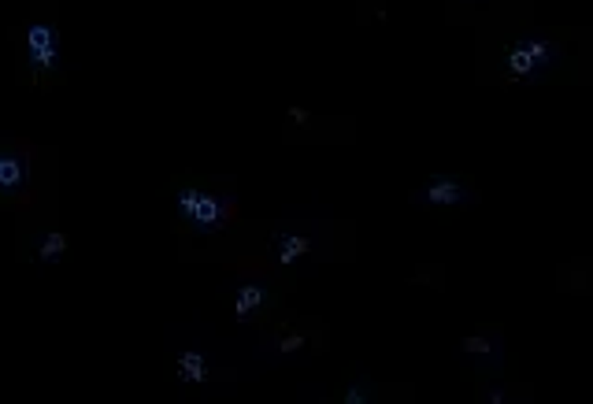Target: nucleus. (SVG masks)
<instances>
[{
    "label": "nucleus",
    "mask_w": 593,
    "mask_h": 404,
    "mask_svg": "<svg viewBox=\"0 0 593 404\" xmlns=\"http://www.w3.org/2000/svg\"><path fill=\"white\" fill-rule=\"evenodd\" d=\"M567 63L564 45L549 33H519L500 52V75L512 86H537L549 82Z\"/></svg>",
    "instance_id": "f257e3e1"
},
{
    "label": "nucleus",
    "mask_w": 593,
    "mask_h": 404,
    "mask_svg": "<svg viewBox=\"0 0 593 404\" xmlns=\"http://www.w3.org/2000/svg\"><path fill=\"white\" fill-rule=\"evenodd\" d=\"M408 200H412L416 208H426V212H460V208L478 204V190L471 186V178H463V175L434 171L412 190Z\"/></svg>",
    "instance_id": "f03ea898"
},
{
    "label": "nucleus",
    "mask_w": 593,
    "mask_h": 404,
    "mask_svg": "<svg viewBox=\"0 0 593 404\" xmlns=\"http://www.w3.org/2000/svg\"><path fill=\"white\" fill-rule=\"evenodd\" d=\"M175 204H178V215H182L197 234H215V230H222V227L230 223V212H234V204H230L227 197L204 193V190H197V186L178 190Z\"/></svg>",
    "instance_id": "7ed1b4c3"
},
{
    "label": "nucleus",
    "mask_w": 593,
    "mask_h": 404,
    "mask_svg": "<svg viewBox=\"0 0 593 404\" xmlns=\"http://www.w3.org/2000/svg\"><path fill=\"white\" fill-rule=\"evenodd\" d=\"M460 360L475 367L482 375H500L505 371V360H508V348H505V338L497 330H482V334H468L460 345H456Z\"/></svg>",
    "instance_id": "20e7f679"
},
{
    "label": "nucleus",
    "mask_w": 593,
    "mask_h": 404,
    "mask_svg": "<svg viewBox=\"0 0 593 404\" xmlns=\"http://www.w3.org/2000/svg\"><path fill=\"white\" fill-rule=\"evenodd\" d=\"M26 60L37 71H56V63H60V38L48 23L26 26Z\"/></svg>",
    "instance_id": "39448f33"
},
{
    "label": "nucleus",
    "mask_w": 593,
    "mask_h": 404,
    "mask_svg": "<svg viewBox=\"0 0 593 404\" xmlns=\"http://www.w3.org/2000/svg\"><path fill=\"white\" fill-rule=\"evenodd\" d=\"M26 186V160L19 152H0V193L15 197Z\"/></svg>",
    "instance_id": "423d86ee"
},
{
    "label": "nucleus",
    "mask_w": 593,
    "mask_h": 404,
    "mask_svg": "<svg viewBox=\"0 0 593 404\" xmlns=\"http://www.w3.org/2000/svg\"><path fill=\"white\" fill-rule=\"evenodd\" d=\"M264 304H267V289H264V286H256V282L241 286V289H237V304H234L237 323H249V319H252Z\"/></svg>",
    "instance_id": "0eeeda50"
},
{
    "label": "nucleus",
    "mask_w": 593,
    "mask_h": 404,
    "mask_svg": "<svg viewBox=\"0 0 593 404\" xmlns=\"http://www.w3.org/2000/svg\"><path fill=\"white\" fill-rule=\"evenodd\" d=\"M204 375H208V360H204L200 348H190V353H182V356H178V378H182V382L197 385Z\"/></svg>",
    "instance_id": "6e6552de"
},
{
    "label": "nucleus",
    "mask_w": 593,
    "mask_h": 404,
    "mask_svg": "<svg viewBox=\"0 0 593 404\" xmlns=\"http://www.w3.org/2000/svg\"><path fill=\"white\" fill-rule=\"evenodd\" d=\"M304 252H308V242H304V237H296V234H278V245H274L278 264H293L296 256H304Z\"/></svg>",
    "instance_id": "1a4fd4ad"
},
{
    "label": "nucleus",
    "mask_w": 593,
    "mask_h": 404,
    "mask_svg": "<svg viewBox=\"0 0 593 404\" xmlns=\"http://www.w3.org/2000/svg\"><path fill=\"white\" fill-rule=\"evenodd\" d=\"M375 382H371L367 375H356V378H352L349 385H345V404H367V400H375Z\"/></svg>",
    "instance_id": "9d476101"
},
{
    "label": "nucleus",
    "mask_w": 593,
    "mask_h": 404,
    "mask_svg": "<svg viewBox=\"0 0 593 404\" xmlns=\"http://www.w3.org/2000/svg\"><path fill=\"white\" fill-rule=\"evenodd\" d=\"M63 252H67V237L52 230V234L41 237V245H37V260H41V264H56Z\"/></svg>",
    "instance_id": "9b49d317"
}]
</instances>
